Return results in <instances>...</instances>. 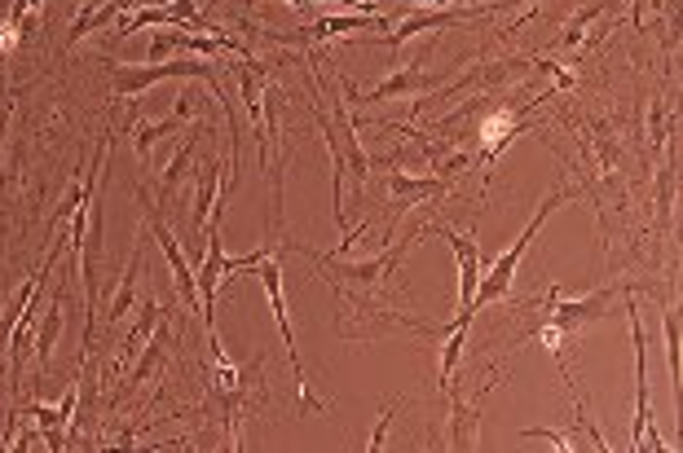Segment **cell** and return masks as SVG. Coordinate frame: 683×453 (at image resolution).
<instances>
[{
	"instance_id": "1",
	"label": "cell",
	"mask_w": 683,
	"mask_h": 453,
	"mask_svg": "<svg viewBox=\"0 0 683 453\" xmlns=\"http://www.w3.org/2000/svg\"><path fill=\"white\" fill-rule=\"evenodd\" d=\"M164 80H204L221 107H229V93L221 89V62L217 58H168V62H146V67H128L111 62V93L115 98H146L155 84Z\"/></svg>"
},
{
	"instance_id": "11",
	"label": "cell",
	"mask_w": 683,
	"mask_h": 453,
	"mask_svg": "<svg viewBox=\"0 0 683 453\" xmlns=\"http://www.w3.org/2000/svg\"><path fill=\"white\" fill-rule=\"evenodd\" d=\"M451 181L446 177H406V172H388V194H393V217H388V233L397 225V217L410 208V203H424V199H437L446 194ZM384 233V238H388Z\"/></svg>"
},
{
	"instance_id": "20",
	"label": "cell",
	"mask_w": 683,
	"mask_h": 453,
	"mask_svg": "<svg viewBox=\"0 0 683 453\" xmlns=\"http://www.w3.org/2000/svg\"><path fill=\"white\" fill-rule=\"evenodd\" d=\"M195 150H199V128H195V132H190V137L181 141V150H177V154L168 159V168L159 172V208H164V212H168V199H172V190H177V181H181V172L190 168V159H195Z\"/></svg>"
},
{
	"instance_id": "31",
	"label": "cell",
	"mask_w": 683,
	"mask_h": 453,
	"mask_svg": "<svg viewBox=\"0 0 683 453\" xmlns=\"http://www.w3.org/2000/svg\"><path fill=\"white\" fill-rule=\"evenodd\" d=\"M199 114V93L195 89H181V98H177V119L186 123V119H195Z\"/></svg>"
},
{
	"instance_id": "29",
	"label": "cell",
	"mask_w": 683,
	"mask_h": 453,
	"mask_svg": "<svg viewBox=\"0 0 683 453\" xmlns=\"http://www.w3.org/2000/svg\"><path fill=\"white\" fill-rule=\"evenodd\" d=\"M18 44H22V27H18L13 18H4V22H0V58L18 53Z\"/></svg>"
},
{
	"instance_id": "13",
	"label": "cell",
	"mask_w": 683,
	"mask_h": 453,
	"mask_svg": "<svg viewBox=\"0 0 683 453\" xmlns=\"http://www.w3.org/2000/svg\"><path fill=\"white\" fill-rule=\"evenodd\" d=\"M521 128H525V119H521V111H512V107H498L494 114L481 119L476 141H481V159H485V168L507 150V141H512Z\"/></svg>"
},
{
	"instance_id": "16",
	"label": "cell",
	"mask_w": 683,
	"mask_h": 453,
	"mask_svg": "<svg viewBox=\"0 0 683 453\" xmlns=\"http://www.w3.org/2000/svg\"><path fill=\"white\" fill-rule=\"evenodd\" d=\"M141 0H107V4H93V0H85V9H80V18L71 22V31H67V49L71 44H80L85 36H93V31H102L107 22H111L115 13H123V9H137Z\"/></svg>"
},
{
	"instance_id": "30",
	"label": "cell",
	"mask_w": 683,
	"mask_h": 453,
	"mask_svg": "<svg viewBox=\"0 0 683 453\" xmlns=\"http://www.w3.org/2000/svg\"><path fill=\"white\" fill-rule=\"evenodd\" d=\"M538 343H543L547 352H556V356H561V352H565V331L547 322V326H538Z\"/></svg>"
},
{
	"instance_id": "2",
	"label": "cell",
	"mask_w": 683,
	"mask_h": 453,
	"mask_svg": "<svg viewBox=\"0 0 683 453\" xmlns=\"http://www.w3.org/2000/svg\"><path fill=\"white\" fill-rule=\"evenodd\" d=\"M424 233L419 229H410V238L406 242H397L393 251H379V255H370V260H340V255H327V251H314V246H305V242H287L291 251H300V255H309L331 282H336V291L348 295V291H357V300L362 295H370V291H379L388 278H393V269L406 260V251L419 242Z\"/></svg>"
},
{
	"instance_id": "33",
	"label": "cell",
	"mask_w": 683,
	"mask_h": 453,
	"mask_svg": "<svg viewBox=\"0 0 683 453\" xmlns=\"http://www.w3.org/2000/svg\"><path fill=\"white\" fill-rule=\"evenodd\" d=\"M4 128H9V111L0 114V141H4Z\"/></svg>"
},
{
	"instance_id": "5",
	"label": "cell",
	"mask_w": 683,
	"mask_h": 453,
	"mask_svg": "<svg viewBox=\"0 0 683 453\" xmlns=\"http://www.w3.org/2000/svg\"><path fill=\"white\" fill-rule=\"evenodd\" d=\"M626 318H631V340H635V405H640V414H635V436H631V450H657L666 453L671 450V441L666 436H657V427H653V410H649V365H644V322H640V309H635V295L626 300Z\"/></svg>"
},
{
	"instance_id": "22",
	"label": "cell",
	"mask_w": 683,
	"mask_h": 453,
	"mask_svg": "<svg viewBox=\"0 0 683 453\" xmlns=\"http://www.w3.org/2000/svg\"><path fill=\"white\" fill-rule=\"evenodd\" d=\"M467 326H472V318H455L451 322V331H446V348H442V392L455 383V370H458V352H463V343H467Z\"/></svg>"
},
{
	"instance_id": "9",
	"label": "cell",
	"mask_w": 683,
	"mask_h": 453,
	"mask_svg": "<svg viewBox=\"0 0 683 453\" xmlns=\"http://www.w3.org/2000/svg\"><path fill=\"white\" fill-rule=\"evenodd\" d=\"M481 13H489L485 0H476V4H458V9H415V13H406V18L393 27V36H384V40H388V49H402L410 36L446 31V27H458V22H467V18H481Z\"/></svg>"
},
{
	"instance_id": "14",
	"label": "cell",
	"mask_w": 683,
	"mask_h": 453,
	"mask_svg": "<svg viewBox=\"0 0 683 453\" xmlns=\"http://www.w3.org/2000/svg\"><path fill=\"white\" fill-rule=\"evenodd\" d=\"M344 31H388V18L384 13H336V18H323V22L287 36V40H331Z\"/></svg>"
},
{
	"instance_id": "10",
	"label": "cell",
	"mask_w": 683,
	"mask_h": 453,
	"mask_svg": "<svg viewBox=\"0 0 683 453\" xmlns=\"http://www.w3.org/2000/svg\"><path fill=\"white\" fill-rule=\"evenodd\" d=\"M76 410H80V379L67 387L62 405H44V401H31L27 414L36 419V432L44 436V445L53 453L67 450V427H76Z\"/></svg>"
},
{
	"instance_id": "23",
	"label": "cell",
	"mask_w": 683,
	"mask_h": 453,
	"mask_svg": "<svg viewBox=\"0 0 683 453\" xmlns=\"http://www.w3.org/2000/svg\"><path fill=\"white\" fill-rule=\"evenodd\" d=\"M177 128H181V119H177V114H168V119H155V123H137V128H132V150H137V159L146 163V159H150V150H155V141L172 137Z\"/></svg>"
},
{
	"instance_id": "15",
	"label": "cell",
	"mask_w": 683,
	"mask_h": 453,
	"mask_svg": "<svg viewBox=\"0 0 683 453\" xmlns=\"http://www.w3.org/2000/svg\"><path fill=\"white\" fill-rule=\"evenodd\" d=\"M141 229H137V246L128 251V264H123V278H119V286H115L111 304H107V326L115 322H123L132 309H137V269H141Z\"/></svg>"
},
{
	"instance_id": "24",
	"label": "cell",
	"mask_w": 683,
	"mask_h": 453,
	"mask_svg": "<svg viewBox=\"0 0 683 453\" xmlns=\"http://www.w3.org/2000/svg\"><path fill=\"white\" fill-rule=\"evenodd\" d=\"M525 436H534V441H547L552 450H561V453H582L591 441H582V436H573V432H556V427H525L521 432V441Z\"/></svg>"
},
{
	"instance_id": "17",
	"label": "cell",
	"mask_w": 683,
	"mask_h": 453,
	"mask_svg": "<svg viewBox=\"0 0 683 453\" xmlns=\"http://www.w3.org/2000/svg\"><path fill=\"white\" fill-rule=\"evenodd\" d=\"M217 190H221V163H204L195 172V212H190V229L204 233L208 229V217H212V203H217Z\"/></svg>"
},
{
	"instance_id": "3",
	"label": "cell",
	"mask_w": 683,
	"mask_h": 453,
	"mask_svg": "<svg viewBox=\"0 0 683 453\" xmlns=\"http://www.w3.org/2000/svg\"><path fill=\"white\" fill-rule=\"evenodd\" d=\"M565 199H573V190H552L543 203H538V212H534V221L525 225V233L489 264V273H481V286H476V309H485V304H494V300H507V291H512V278H516V264L525 260V251L534 246V238H538V229L547 225V217L565 203Z\"/></svg>"
},
{
	"instance_id": "32",
	"label": "cell",
	"mask_w": 683,
	"mask_h": 453,
	"mask_svg": "<svg viewBox=\"0 0 683 453\" xmlns=\"http://www.w3.org/2000/svg\"><path fill=\"white\" fill-rule=\"evenodd\" d=\"M393 4V0H388ZM402 4H419V9H458V4H476V0H402Z\"/></svg>"
},
{
	"instance_id": "7",
	"label": "cell",
	"mask_w": 683,
	"mask_h": 453,
	"mask_svg": "<svg viewBox=\"0 0 683 453\" xmlns=\"http://www.w3.org/2000/svg\"><path fill=\"white\" fill-rule=\"evenodd\" d=\"M419 233H437L455 246V260H458V318H476V286H481V246L472 233H458V229L442 225V221H428L419 225Z\"/></svg>"
},
{
	"instance_id": "4",
	"label": "cell",
	"mask_w": 683,
	"mask_h": 453,
	"mask_svg": "<svg viewBox=\"0 0 683 453\" xmlns=\"http://www.w3.org/2000/svg\"><path fill=\"white\" fill-rule=\"evenodd\" d=\"M256 278H260V286H265V295H269V309H274V322H278V331H283V348H287V361H291V374H296V396H300V410H305V414H327V405L314 396V387H309V374H305V365H300V352H296V335H291V313H287V295H283V260H278V246H274V251L260 260Z\"/></svg>"
},
{
	"instance_id": "28",
	"label": "cell",
	"mask_w": 683,
	"mask_h": 453,
	"mask_svg": "<svg viewBox=\"0 0 683 453\" xmlns=\"http://www.w3.org/2000/svg\"><path fill=\"white\" fill-rule=\"evenodd\" d=\"M393 410H397V405H384V410H379V423H375V432H370V441H366V453L384 450V441H388V427H393Z\"/></svg>"
},
{
	"instance_id": "18",
	"label": "cell",
	"mask_w": 683,
	"mask_h": 453,
	"mask_svg": "<svg viewBox=\"0 0 683 453\" xmlns=\"http://www.w3.org/2000/svg\"><path fill=\"white\" fill-rule=\"evenodd\" d=\"M168 335H172V331H168V318H164V322L155 326V335L146 340V352H141V361L128 370V379H123V387H119V392H132V387H141V383L150 379V370H155V365H164V356H168V352H164V348H168Z\"/></svg>"
},
{
	"instance_id": "21",
	"label": "cell",
	"mask_w": 683,
	"mask_h": 453,
	"mask_svg": "<svg viewBox=\"0 0 683 453\" xmlns=\"http://www.w3.org/2000/svg\"><path fill=\"white\" fill-rule=\"evenodd\" d=\"M58 335H62V291L49 300V309L40 313V326H36V361H40V365L53 356Z\"/></svg>"
},
{
	"instance_id": "8",
	"label": "cell",
	"mask_w": 683,
	"mask_h": 453,
	"mask_svg": "<svg viewBox=\"0 0 683 453\" xmlns=\"http://www.w3.org/2000/svg\"><path fill=\"white\" fill-rule=\"evenodd\" d=\"M446 80H451V71H419V67H410V71H397V76L379 80V84L366 89V93H353L348 80H340V89H344V102H348V107H375V102H388V98H406V93L437 89V84H446Z\"/></svg>"
},
{
	"instance_id": "19",
	"label": "cell",
	"mask_w": 683,
	"mask_h": 453,
	"mask_svg": "<svg viewBox=\"0 0 683 453\" xmlns=\"http://www.w3.org/2000/svg\"><path fill=\"white\" fill-rule=\"evenodd\" d=\"M168 313H164V304H155V300H141V313H137V326L128 331V340L119 343V356H115V365H128L132 356H137V343H146L155 335V326L164 322Z\"/></svg>"
},
{
	"instance_id": "27",
	"label": "cell",
	"mask_w": 683,
	"mask_h": 453,
	"mask_svg": "<svg viewBox=\"0 0 683 453\" xmlns=\"http://www.w3.org/2000/svg\"><path fill=\"white\" fill-rule=\"evenodd\" d=\"M40 13H44V0H13V9H9V18L22 27V36L40 27Z\"/></svg>"
},
{
	"instance_id": "6",
	"label": "cell",
	"mask_w": 683,
	"mask_h": 453,
	"mask_svg": "<svg viewBox=\"0 0 683 453\" xmlns=\"http://www.w3.org/2000/svg\"><path fill=\"white\" fill-rule=\"evenodd\" d=\"M617 300V286H604V291H586V295H565L561 286H547V295H543V304L552 309V326H561L565 331V340H573L577 331H586L591 322H600L604 318V309Z\"/></svg>"
},
{
	"instance_id": "26",
	"label": "cell",
	"mask_w": 683,
	"mask_h": 453,
	"mask_svg": "<svg viewBox=\"0 0 683 453\" xmlns=\"http://www.w3.org/2000/svg\"><path fill=\"white\" fill-rule=\"evenodd\" d=\"M85 194H89V168H85L80 181H71V190L62 194V203H58V212H53V225H58V221H71L76 212H85Z\"/></svg>"
},
{
	"instance_id": "12",
	"label": "cell",
	"mask_w": 683,
	"mask_h": 453,
	"mask_svg": "<svg viewBox=\"0 0 683 453\" xmlns=\"http://www.w3.org/2000/svg\"><path fill=\"white\" fill-rule=\"evenodd\" d=\"M446 392H451V450H476L481 445V401H485L489 387H476L472 405L458 396L455 383Z\"/></svg>"
},
{
	"instance_id": "34",
	"label": "cell",
	"mask_w": 683,
	"mask_h": 453,
	"mask_svg": "<svg viewBox=\"0 0 683 453\" xmlns=\"http://www.w3.org/2000/svg\"><path fill=\"white\" fill-rule=\"evenodd\" d=\"M150 4H172V0H150Z\"/></svg>"
},
{
	"instance_id": "25",
	"label": "cell",
	"mask_w": 683,
	"mask_h": 453,
	"mask_svg": "<svg viewBox=\"0 0 683 453\" xmlns=\"http://www.w3.org/2000/svg\"><path fill=\"white\" fill-rule=\"evenodd\" d=\"M662 335H666V361H671V383L680 387V309L662 313Z\"/></svg>"
}]
</instances>
